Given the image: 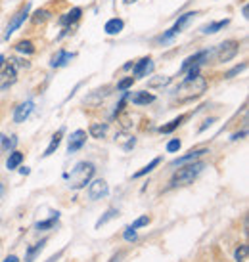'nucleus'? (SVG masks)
Returning a JSON list of instances; mask_svg holds the SVG:
<instances>
[{"instance_id": "23", "label": "nucleus", "mask_w": 249, "mask_h": 262, "mask_svg": "<svg viewBox=\"0 0 249 262\" xmlns=\"http://www.w3.org/2000/svg\"><path fill=\"white\" fill-rule=\"evenodd\" d=\"M184 121V115H180V117H176V119H173L169 124H165V126H161L159 130L163 132V134H169V132H173L176 128V126H180V123Z\"/></svg>"}, {"instance_id": "28", "label": "nucleus", "mask_w": 249, "mask_h": 262, "mask_svg": "<svg viewBox=\"0 0 249 262\" xmlns=\"http://www.w3.org/2000/svg\"><path fill=\"white\" fill-rule=\"evenodd\" d=\"M56 222H58V212H56V214H54L52 219L38 222V224H37V230H52V228L56 226Z\"/></svg>"}, {"instance_id": "20", "label": "nucleus", "mask_w": 249, "mask_h": 262, "mask_svg": "<svg viewBox=\"0 0 249 262\" xmlns=\"http://www.w3.org/2000/svg\"><path fill=\"white\" fill-rule=\"evenodd\" d=\"M44 245H46V239L38 241V243H35L33 247L27 249V255H25V262H31V260H33V258H35V256H37L38 253H40V251L44 249Z\"/></svg>"}, {"instance_id": "21", "label": "nucleus", "mask_w": 249, "mask_h": 262, "mask_svg": "<svg viewBox=\"0 0 249 262\" xmlns=\"http://www.w3.org/2000/svg\"><path fill=\"white\" fill-rule=\"evenodd\" d=\"M106 132H108V124L106 123H96L90 126V136L92 138H103Z\"/></svg>"}, {"instance_id": "1", "label": "nucleus", "mask_w": 249, "mask_h": 262, "mask_svg": "<svg viewBox=\"0 0 249 262\" xmlns=\"http://www.w3.org/2000/svg\"><path fill=\"white\" fill-rule=\"evenodd\" d=\"M207 88V80L201 77V75H196V77H188V79L184 80L182 84L178 86V94L176 98L180 100V102H186V100H194V98H198L205 92Z\"/></svg>"}, {"instance_id": "39", "label": "nucleus", "mask_w": 249, "mask_h": 262, "mask_svg": "<svg viewBox=\"0 0 249 262\" xmlns=\"http://www.w3.org/2000/svg\"><path fill=\"white\" fill-rule=\"evenodd\" d=\"M2 191H4V188H2V184H0V197H2Z\"/></svg>"}, {"instance_id": "24", "label": "nucleus", "mask_w": 249, "mask_h": 262, "mask_svg": "<svg viewBox=\"0 0 249 262\" xmlns=\"http://www.w3.org/2000/svg\"><path fill=\"white\" fill-rule=\"evenodd\" d=\"M236 262H249L247 245H240V247L236 249Z\"/></svg>"}, {"instance_id": "18", "label": "nucleus", "mask_w": 249, "mask_h": 262, "mask_svg": "<svg viewBox=\"0 0 249 262\" xmlns=\"http://www.w3.org/2000/svg\"><path fill=\"white\" fill-rule=\"evenodd\" d=\"M81 14H82L81 8H73L71 12H67V14L59 19V23H61V25H71V23H75L79 17H81Z\"/></svg>"}, {"instance_id": "37", "label": "nucleus", "mask_w": 249, "mask_h": 262, "mask_svg": "<svg viewBox=\"0 0 249 262\" xmlns=\"http://www.w3.org/2000/svg\"><path fill=\"white\" fill-rule=\"evenodd\" d=\"M4 262H19V258H17V256L12 255V256H8V258H6V260H4Z\"/></svg>"}, {"instance_id": "33", "label": "nucleus", "mask_w": 249, "mask_h": 262, "mask_svg": "<svg viewBox=\"0 0 249 262\" xmlns=\"http://www.w3.org/2000/svg\"><path fill=\"white\" fill-rule=\"evenodd\" d=\"M2 140V146H4V149H14L15 147V144H17V140L14 138V136H12V138H0Z\"/></svg>"}, {"instance_id": "12", "label": "nucleus", "mask_w": 249, "mask_h": 262, "mask_svg": "<svg viewBox=\"0 0 249 262\" xmlns=\"http://www.w3.org/2000/svg\"><path fill=\"white\" fill-rule=\"evenodd\" d=\"M203 153H207V149H196V151H190L188 155H184V157H178L176 161H173V167H178V165H186V163H194V161H198Z\"/></svg>"}, {"instance_id": "6", "label": "nucleus", "mask_w": 249, "mask_h": 262, "mask_svg": "<svg viewBox=\"0 0 249 262\" xmlns=\"http://www.w3.org/2000/svg\"><path fill=\"white\" fill-rule=\"evenodd\" d=\"M108 191H110V189H108V184H106V180H102V178L90 182V186H88V197H90L92 201H98V199L106 197Z\"/></svg>"}, {"instance_id": "7", "label": "nucleus", "mask_w": 249, "mask_h": 262, "mask_svg": "<svg viewBox=\"0 0 249 262\" xmlns=\"http://www.w3.org/2000/svg\"><path fill=\"white\" fill-rule=\"evenodd\" d=\"M27 17H29V4H25V6L12 17V21H10V25H8V29H6V38H10V35H12L17 27H22V23L25 21Z\"/></svg>"}, {"instance_id": "27", "label": "nucleus", "mask_w": 249, "mask_h": 262, "mask_svg": "<svg viewBox=\"0 0 249 262\" xmlns=\"http://www.w3.org/2000/svg\"><path fill=\"white\" fill-rule=\"evenodd\" d=\"M159 163H161V159H159V157H155V159L152 161V163H150V165H146V167L142 168V170H138V172H136V174H134V178H140V176H144V174H148V172H152V170H154V168L157 167V165H159Z\"/></svg>"}, {"instance_id": "10", "label": "nucleus", "mask_w": 249, "mask_h": 262, "mask_svg": "<svg viewBox=\"0 0 249 262\" xmlns=\"http://www.w3.org/2000/svg\"><path fill=\"white\" fill-rule=\"evenodd\" d=\"M33 113V102H25V103H19L17 107H15V113H14V121L15 123H25L29 115Z\"/></svg>"}, {"instance_id": "9", "label": "nucleus", "mask_w": 249, "mask_h": 262, "mask_svg": "<svg viewBox=\"0 0 249 262\" xmlns=\"http://www.w3.org/2000/svg\"><path fill=\"white\" fill-rule=\"evenodd\" d=\"M194 15H196V14H194V12H188V14H184L182 17H180V19H178V21H176L175 25H173V27H171V29H169L167 33H165V35H163L161 38H159V40H169V38H171V37H175L176 33H180V31H182L184 25H186V23L190 21V19H192V17H194Z\"/></svg>"}, {"instance_id": "26", "label": "nucleus", "mask_w": 249, "mask_h": 262, "mask_svg": "<svg viewBox=\"0 0 249 262\" xmlns=\"http://www.w3.org/2000/svg\"><path fill=\"white\" fill-rule=\"evenodd\" d=\"M117 214H119V212L115 211V209H110V211H108V212H106V214H103L102 219H100V220H98V222H96V228H102L103 224H108V222H110V220H113V219H115V216H117Z\"/></svg>"}, {"instance_id": "2", "label": "nucleus", "mask_w": 249, "mask_h": 262, "mask_svg": "<svg viewBox=\"0 0 249 262\" xmlns=\"http://www.w3.org/2000/svg\"><path fill=\"white\" fill-rule=\"evenodd\" d=\"M92 174H94V165L92 163H79L71 170V174H67L66 178L69 180V186L73 189H81L90 182Z\"/></svg>"}, {"instance_id": "34", "label": "nucleus", "mask_w": 249, "mask_h": 262, "mask_svg": "<svg viewBox=\"0 0 249 262\" xmlns=\"http://www.w3.org/2000/svg\"><path fill=\"white\" fill-rule=\"evenodd\" d=\"M178 149H180V140H178V138L171 140V142L167 144V151L175 153V151H178Z\"/></svg>"}, {"instance_id": "29", "label": "nucleus", "mask_w": 249, "mask_h": 262, "mask_svg": "<svg viewBox=\"0 0 249 262\" xmlns=\"http://www.w3.org/2000/svg\"><path fill=\"white\" fill-rule=\"evenodd\" d=\"M171 82V77H155V79H150L148 80V86L152 88H157V86H165Z\"/></svg>"}, {"instance_id": "32", "label": "nucleus", "mask_w": 249, "mask_h": 262, "mask_svg": "<svg viewBox=\"0 0 249 262\" xmlns=\"http://www.w3.org/2000/svg\"><path fill=\"white\" fill-rule=\"evenodd\" d=\"M132 82H134V79H132V77H127V79H123V80H121V82L117 84V90H119V92H125L127 88H131V86H132Z\"/></svg>"}, {"instance_id": "11", "label": "nucleus", "mask_w": 249, "mask_h": 262, "mask_svg": "<svg viewBox=\"0 0 249 262\" xmlns=\"http://www.w3.org/2000/svg\"><path fill=\"white\" fill-rule=\"evenodd\" d=\"M207 58H209V52H198V54H194V56H190L182 63V71H186V69H190L194 66H201Z\"/></svg>"}, {"instance_id": "38", "label": "nucleus", "mask_w": 249, "mask_h": 262, "mask_svg": "<svg viewBox=\"0 0 249 262\" xmlns=\"http://www.w3.org/2000/svg\"><path fill=\"white\" fill-rule=\"evenodd\" d=\"M59 256H61V253H58V255H54V256H50V258H48V260L46 262H56L59 258Z\"/></svg>"}, {"instance_id": "17", "label": "nucleus", "mask_w": 249, "mask_h": 262, "mask_svg": "<svg viewBox=\"0 0 249 262\" xmlns=\"http://www.w3.org/2000/svg\"><path fill=\"white\" fill-rule=\"evenodd\" d=\"M61 136H64V130H58L54 136H52V142H50V146L46 147V151H44V157H48V155H52V153L56 151L59 147V144H61Z\"/></svg>"}, {"instance_id": "3", "label": "nucleus", "mask_w": 249, "mask_h": 262, "mask_svg": "<svg viewBox=\"0 0 249 262\" xmlns=\"http://www.w3.org/2000/svg\"><path fill=\"white\" fill-rule=\"evenodd\" d=\"M205 168L203 163H199V161H194L192 165H186L184 168H180L175 176H173V180H171V188H176V186H188L192 184L196 178L199 176V172Z\"/></svg>"}, {"instance_id": "25", "label": "nucleus", "mask_w": 249, "mask_h": 262, "mask_svg": "<svg viewBox=\"0 0 249 262\" xmlns=\"http://www.w3.org/2000/svg\"><path fill=\"white\" fill-rule=\"evenodd\" d=\"M15 50L22 52V54H33V52H35V46H33V42H29V40H22V42L15 44Z\"/></svg>"}, {"instance_id": "16", "label": "nucleus", "mask_w": 249, "mask_h": 262, "mask_svg": "<svg viewBox=\"0 0 249 262\" xmlns=\"http://www.w3.org/2000/svg\"><path fill=\"white\" fill-rule=\"evenodd\" d=\"M71 54L69 52H66V50H59L54 58H52V61H50V66L52 67H61V66H66L67 61H71Z\"/></svg>"}, {"instance_id": "5", "label": "nucleus", "mask_w": 249, "mask_h": 262, "mask_svg": "<svg viewBox=\"0 0 249 262\" xmlns=\"http://www.w3.org/2000/svg\"><path fill=\"white\" fill-rule=\"evenodd\" d=\"M14 82H15V63L14 59H10V61H4L0 66V86L8 88L10 84H14Z\"/></svg>"}, {"instance_id": "35", "label": "nucleus", "mask_w": 249, "mask_h": 262, "mask_svg": "<svg viewBox=\"0 0 249 262\" xmlns=\"http://www.w3.org/2000/svg\"><path fill=\"white\" fill-rule=\"evenodd\" d=\"M123 237L127 241H134V239H136V230H132V228H127V230H125V233H123Z\"/></svg>"}, {"instance_id": "14", "label": "nucleus", "mask_w": 249, "mask_h": 262, "mask_svg": "<svg viewBox=\"0 0 249 262\" xmlns=\"http://www.w3.org/2000/svg\"><path fill=\"white\" fill-rule=\"evenodd\" d=\"M123 27H125L123 19H119V17H113V19H110V21L106 23L103 31H106L108 35H119V33L123 31Z\"/></svg>"}, {"instance_id": "13", "label": "nucleus", "mask_w": 249, "mask_h": 262, "mask_svg": "<svg viewBox=\"0 0 249 262\" xmlns=\"http://www.w3.org/2000/svg\"><path fill=\"white\" fill-rule=\"evenodd\" d=\"M152 69V59L150 58H144V59H140L138 63L134 66V69H132V73H134V77L136 79H140V77H146V73Z\"/></svg>"}, {"instance_id": "4", "label": "nucleus", "mask_w": 249, "mask_h": 262, "mask_svg": "<svg viewBox=\"0 0 249 262\" xmlns=\"http://www.w3.org/2000/svg\"><path fill=\"white\" fill-rule=\"evenodd\" d=\"M238 46L240 44L236 40H226V42L219 44L215 50V61H230L238 54Z\"/></svg>"}, {"instance_id": "8", "label": "nucleus", "mask_w": 249, "mask_h": 262, "mask_svg": "<svg viewBox=\"0 0 249 262\" xmlns=\"http://www.w3.org/2000/svg\"><path fill=\"white\" fill-rule=\"evenodd\" d=\"M85 142H87V132L85 130H75L71 136H69V144H67V151L69 153H75L79 151L82 146H85Z\"/></svg>"}, {"instance_id": "31", "label": "nucleus", "mask_w": 249, "mask_h": 262, "mask_svg": "<svg viewBox=\"0 0 249 262\" xmlns=\"http://www.w3.org/2000/svg\"><path fill=\"white\" fill-rule=\"evenodd\" d=\"M150 224V219L148 216H140V219H136L134 222H132V230H138V228H144V226H148Z\"/></svg>"}, {"instance_id": "15", "label": "nucleus", "mask_w": 249, "mask_h": 262, "mask_svg": "<svg viewBox=\"0 0 249 262\" xmlns=\"http://www.w3.org/2000/svg\"><path fill=\"white\" fill-rule=\"evenodd\" d=\"M155 100L154 94H148V92H136V94H132L131 102L134 105H148V103H152Z\"/></svg>"}, {"instance_id": "19", "label": "nucleus", "mask_w": 249, "mask_h": 262, "mask_svg": "<svg viewBox=\"0 0 249 262\" xmlns=\"http://www.w3.org/2000/svg\"><path fill=\"white\" fill-rule=\"evenodd\" d=\"M22 161H23L22 153H19V151H12V153H10V157H8V161H6L8 170H15V168L22 165Z\"/></svg>"}, {"instance_id": "22", "label": "nucleus", "mask_w": 249, "mask_h": 262, "mask_svg": "<svg viewBox=\"0 0 249 262\" xmlns=\"http://www.w3.org/2000/svg\"><path fill=\"white\" fill-rule=\"evenodd\" d=\"M226 25H228V19H222V21L211 23V25H207V27H203V33H205V35H213V33H217V31L224 29Z\"/></svg>"}, {"instance_id": "36", "label": "nucleus", "mask_w": 249, "mask_h": 262, "mask_svg": "<svg viewBox=\"0 0 249 262\" xmlns=\"http://www.w3.org/2000/svg\"><path fill=\"white\" fill-rule=\"evenodd\" d=\"M243 69H245V63H242V66H236L234 69H232V71H228V73H226V79H232V77H234V75L242 73Z\"/></svg>"}, {"instance_id": "30", "label": "nucleus", "mask_w": 249, "mask_h": 262, "mask_svg": "<svg viewBox=\"0 0 249 262\" xmlns=\"http://www.w3.org/2000/svg\"><path fill=\"white\" fill-rule=\"evenodd\" d=\"M50 17V12L48 10H37L35 14H33V23H43L46 21Z\"/></svg>"}]
</instances>
